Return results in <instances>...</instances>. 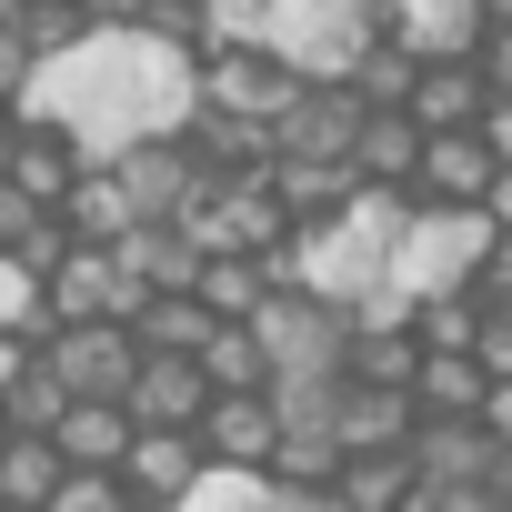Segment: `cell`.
<instances>
[{
	"mask_svg": "<svg viewBox=\"0 0 512 512\" xmlns=\"http://www.w3.org/2000/svg\"><path fill=\"white\" fill-rule=\"evenodd\" d=\"M402 512H502V492L492 482H412Z\"/></svg>",
	"mask_w": 512,
	"mask_h": 512,
	"instance_id": "cell-32",
	"label": "cell"
},
{
	"mask_svg": "<svg viewBox=\"0 0 512 512\" xmlns=\"http://www.w3.org/2000/svg\"><path fill=\"white\" fill-rule=\"evenodd\" d=\"M71 171H81V151H71V131H51V121H21V141H11V171H0V181H11L21 201H61L71 191Z\"/></svg>",
	"mask_w": 512,
	"mask_h": 512,
	"instance_id": "cell-21",
	"label": "cell"
},
{
	"mask_svg": "<svg viewBox=\"0 0 512 512\" xmlns=\"http://www.w3.org/2000/svg\"><path fill=\"white\" fill-rule=\"evenodd\" d=\"M251 342H262V372L272 382H332L342 372V312L312 302V292H282V282L262 292V312H251Z\"/></svg>",
	"mask_w": 512,
	"mask_h": 512,
	"instance_id": "cell-5",
	"label": "cell"
},
{
	"mask_svg": "<svg viewBox=\"0 0 512 512\" xmlns=\"http://www.w3.org/2000/svg\"><path fill=\"white\" fill-rule=\"evenodd\" d=\"M121 332H131L141 352H191V342L211 332V312H201L191 292H151V302H141V312H131Z\"/></svg>",
	"mask_w": 512,
	"mask_h": 512,
	"instance_id": "cell-28",
	"label": "cell"
},
{
	"mask_svg": "<svg viewBox=\"0 0 512 512\" xmlns=\"http://www.w3.org/2000/svg\"><path fill=\"white\" fill-rule=\"evenodd\" d=\"M51 492H61V452L41 432H11L0 442V512H41Z\"/></svg>",
	"mask_w": 512,
	"mask_h": 512,
	"instance_id": "cell-26",
	"label": "cell"
},
{
	"mask_svg": "<svg viewBox=\"0 0 512 512\" xmlns=\"http://www.w3.org/2000/svg\"><path fill=\"white\" fill-rule=\"evenodd\" d=\"M0 442H11V432H0Z\"/></svg>",
	"mask_w": 512,
	"mask_h": 512,
	"instance_id": "cell-40",
	"label": "cell"
},
{
	"mask_svg": "<svg viewBox=\"0 0 512 512\" xmlns=\"http://www.w3.org/2000/svg\"><path fill=\"white\" fill-rule=\"evenodd\" d=\"M332 502L342 512H402L412 502V462L402 452H342L332 462Z\"/></svg>",
	"mask_w": 512,
	"mask_h": 512,
	"instance_id": "cell-24",
	"label": "cell"
},
{
	"mask_svg": "<svg viewBox=\"0 0 512 512\" xmlns=\"http://www.w3.org/2000/svg\"><path fill=\"white\" fill-rule=\"evenodd\" d=\"M41 332H51V312H41V272H21L11 251H0V342H21V352H31Z\"/></svg>",
	"mask_w": 512,
	"mask_h": 512,
	"instance_id": "cell-30",
	"label": "cell"
},
{
	"mask_svg": "<svg viewBox=\"0 0 512 512\" xmlns=\"http://www.w3.org/2000/svg\"><path fill=\"white\" fill-rule=\"evenodd\" d=\"M402 462H412V482H492V492L512 482V452L492 422H412Z\"/></svg>",
	"mask_w": 512,
	"mask_h": 512,
	"instance_id": "cell-10",
	"label": "cell"
},
{
	"mask_svg": "<svg viewBox=\"0 0 512 512\" xmlns=\"http://www.w3.org/2000/svg\"><path fill=\"white\" fill-rule=\"evenodd\" d=\"M11 111L71 131L81 161H111V151H131V141L191 121V51L161 41V31H141V21H131V31H101V21H91L71 51L31 61V81H21Z\"/></svg>",
	"mask_w": 512,
	"mask_h": 512,
	"instance_id": "cell-1",
	"label": "cell"
},
{
	"mask_svg": "<svg viewBox=\"0 0 512 512\" xmlns=\"http://www.w3.org/2000/svg\"><path fill=\"white\" fill-rule=\"evenodd\" d=\"M51 221H61L71 241H101V251H111V241H121V231L141 221V211L121 201V181H111V161H81V171H71V191L51 201Z\"/></svg>",
	"mask_w": 512,
	"mask_h": 512,
	"instance_id": "cell-18",
	"label": "cell"
},
{
	"mask_svg": "<svg viewBox=\"0 0 512 512\" xmlns=\"http://www.w3.org/2000/svg\"><path fill=\"white\" fill-rule=\"evenodd\" d=\"M141 302H151V292L111 262L101 241H61V262L41 272V312H51V322H131Z\"/></svg>",
	"mask_w": 512,
	"mask_h": 512,
	"instance_id": "cell-8",
	"label": "cell"
},
{
	"mask_svg": "<svg viewBox=\"0 0 512 512\" xmlns=\"http://www.w3.org/2000/svg\"><path fill=\"white\" fill-rule=\"evenodd\" d=\"M111 482H121V502L171 512V502L201 482V442H191V432H131V452L111 462Z\"/></svg>",
	"mask_w": 512,
	"mask_h": 512,
	"instance_id": "cell-13",
	"label": "cell"
},
{
	"mask_svg": "<svg viewBox=\"0 0 512 512\" xmlns=\"http://www.w3.org/2000/svg\"><path fill=\"white\" fill-rule=\"evenodd\" d=\"M372 21L412 61H472V41L502 21V0H372Z\"/></svg>",
	"mask_w": 512,
	"mask_h": 512,
	"instance_id": "cell-9",
	"label": "cell"
},
{
	"mask_svg": "<svg viewBox=\"0 0 512 512\" xmlns=\"http://www.w3.org/2000/svg\"><path fill=\"white\" fill-rule=\"evenodd\" d=\"M41 442L61 452V472H111V462L131 452V412H121V402H61V422H51Z\"/></svg>",
	"mask_w": 512,
	"mask_h": 512,
	"instance_id": "cell-17",
	"label": "cell"
},
{
	"mask_svg": "<svg viewBox=\"0 0 512 512\" xmlns=\"http://www.w3.org/2000/svg\"><path fill=\"white\" fill-rule=\"evenodd\" d=\"M502 161H512V111L482 101V121H462V131H422L402 201H482V211H502Z\"/></svg>",
	"mask_w": 512,
	"mask_h": 512,
	"instance_id": "cell-3",
	"label": "cell"
},
{
	"mask_svg": "<svg viewBox=\"0 0 512 512\" xmlns=\"http://www.w3.org/2000/svg\"><path fill=\"white\" fill-rule=\"evenodd\" d=\"M181 231H191V251H282V231H292V211L272 201V181H262V161L251 171H201V191L171 211Z\"/></svg>",
	"mask_w": 512,
	"mask_h": 512,
	"instance_id": "cell-4",
	"label": "cell"
},
{
	"mask_svg": "<svg viewBox=\"0 0 512 512\" xmlns=\"http://www.w3.org/2000/svg\"><path fill=\"white\" fill-rule=\"evenodd\" d=\"M11 141H21V111H11V101H0V171H11Z\"/></svg>",
	"mask_w": 512,
	"mask_h": 512,
	"instance_id": "cell-36",
	"label": "cell"
},
{
	"mask_svg": "<svg viewBox=\"0 0 512 512\" xmlns=\"http://www.w3.org/2000/svg\"><path fill=\"white\" fill-rule=\"evenodd\" d=\"M21 81H31V51L11 41V21H0V101H21Z\"/></svg>",
	"mask_w": 512,
	"mask_h": 512,
	"instance_id": "cell-34",
	"label": "cell"
},
{
	"mask_svg": "<svg viewBox=\"0 0 512 512\" xmlns=\"http://www.w3.org/2000/svg\"><path fill=\"white\" fill-rule=\"evenodd\" d=\"M91 21H81V0H11V41L31 51V61H51V51H71Z\"/></svg>",
	"mask_w": 512,
	"mask_h": 512,
	"instance_id": "cell-29",
	"label": "cell"
},
{
	"mask_svg": "<svg viewBox=\"0 0 512 512\" xmlns=\"http://www.w3.org/2000/svg\"><path fill=\"white\" fill-rule=\"evenodd\" d=\"M31 221H41V201H21L11 181H0V251H21V241H31Z\"/></svg>",
	"mask_w": 512,
	"mask_h": 512,
	"instance_id": "cell-33",
	"label": "cell"
},
{
	"mask_svg": "<svg viewBox=\"0 0 512 512\" xmlns=\"http://www.w3.org/2000/svg\"><path fill=\"white\" fill-rule=\"evenodd\" d=\"M412 151H422V131H412L402 111H362V131H352L342 171H352L362 191H402V181H412Z\"/></svg>",
	"mask_w": 512,
	"mask_h": 512,
	"instance_id": "cell-20",
	"label": "cell"
},
{
	"mask_svg": "<svg viewBox=\"0 0 512 512\" xmlns=\"http://www.w3.org/2000/svg\"><path fill=\"white\" fill-rule=\"evenodd\" d=\"M482 101H502L472 61H422L412 71V91H402V121L412 131H462V121H482Z\"/></svg>",
	"mask_w": 512,
	"mask_h": 512,
	"instance_id": "cell-15",
	"label": "cell"
},
{
	"mask_svg": "<svg viewBox=\"0 0 512 512\" xmlns=\"http://www.w3.org/2000/svg\"><path fill=\"white\" fill-rule=\"evenodd\" d=\"M191 442H201V462H221V472H262V462H272V402H262V392H211L201 422H191Z\"/></svg>",
	"mask_w": 512,
	"mask_h": 512,
	"instance_id": "cell-14",
	"label": "cell"
},
{
	"mask_svg": "<svg viewBox=\"0 0 512 512\" xmlns=\"http://www.w3.org/2000/svg\"><path fill=\"white\" fill-rule=\"evenodd\" d=\"M11 362H21V342H0V372H11Z\"/></svg>",
	"mask_w": 512,
	"mask_h": 512,
	"instance_id": "cell-37",
	"label": "cell"
},
{
	"mask_svg": "<svg viewBox=\"0 0 512 512\" xmlns=\"http://www.w3.org/2000/svg\"><path fill=\"white\" fill-rule=\"evenodd\" d=\"M61 402H71V392L41 372V352H21L11 372H0V432H51V422H61Z\"/></svg>",
	"mask_w": 512,
	"mask_h": 512,
	"instance_id": "cell-27",
	"label": "cell"
},
{
	"mask_svg": "<svg viewBox=\"0 0 512 512\" xmlns=\"http://www.w3.org/2000/svg\"><path fill=\"white\" fill-rule=\"evenodd\" d=\"M181 51H272V0H191V31Z\"/></svg>",
	"mask_w": 512,
	"mask_h": 512,
	"instance_id": "cell-23",
	"label": "cell"
},
{
	"mask_svg": "<svg viewBox=\"0 0 512 512\" xmlns=\"http://www.w3.org/2000/svg\"><path fill=\"white\" fill-rule=\"evenodd\" d=\"M191 372L211 382V392H262L272 372H262V342H251V322H211L201 342H191Z\"/></svg>",
	"mask_w": 512,
	"mask_h": 512,
	"instance_id": "cell-25",
	"label": "cell"
},
{
	"mask_svg": "<svg viewBox=\"0 0 512 512\" xmlns=\"http://www.w3.org/2000/svg\"><path fill=\"white\" fill-rule=\"evenodd\" d=\"M141 11H151V0H81V21H101V31H131Z\"/></svg>",
	"mask_w": 512,
	"mask_h": 512,
	"instance_id": "cell-35",
	"label": "cell"
},
{
	"mask_svg": "<svg viewBox=\"0 0 512 512\" xmlns=\"http://www.w3.org/2000/svg\"><path fill=\"white\" fill-rule=\"evenodd\" d=\"M31 352H41V372H51L71 402H121V382H131V362H141V342H131L121 322H51Z\"/></svg>",
	"mask_w": 512,
	"mask_h": 512,
	"instance_id": "cell-7",
	"label": "cell"
},
{
	"mask_svg": "<svg viewBox=\"0 0 512 512\" xmlns=\"http://www.w3.org/2000/svg\"><path fill=\"white\" fill-rule=\"evenodd\" d=\"M352 131H362V101H352L342 81H292V91L272 101V121H262V151H272V161H342Z\"/></svg>",
	"mask_w": 512,
	"mask_h": 512,
	"instance_id": "cell-6",
	"label": "cell"
},
{
	"mask_svg": "<svg viewBox=\"0 0 512 512\" xmlns=\"http://www.w3.org/2000/svg\"><path fill=\"white\" fill-rule=\"evenodd\" d=\"M262 502H272L262 472H221V462H201V482H191L171 512H262Z\"/></svg>",
	"mask_w": 512,
	"mask_h": 512,
	"instance_id": "cell-31",
	"label": "cell"
},
{
	"mask_svg": "<svg viewBox=\"0 0 512 512\" xmlns=\"http://www.w3.org/2000/svg\"><path fill=\"white\" fill-rule=\"evenodd\" d=\"M262 292H272V272L251 262V251H201V262H191V302H201L211 322H251Z\"/></svg>",
	"mask_w": 512,
	"mask_h": 512,
	"instance_id": "cell-22",
	"label": "cell"
},
{
	"mask_svg": "<svg viewBox=\"0 0 512 512\" xmlns=\"http://www.w3.org/2000/svg\"><path fill=\"white\" fill-rule=\"evenodd\" d=\"M0 21H11V0H0Z\"/></svg>",
	"mask_w": 512,
	"mask_h": 512,
	"instance_id": "cell-38",
	"label": "cell"
},
{
	"mask_svg": "<svg viewBox=\"0 0 512 512\" xmlns=\"http://www.w3.org/2000/svg\"><path fill=\"white\" fill-rule=\"evenodd\" d=\"M121 512H141V502H121Z\"/></svg>",
	"mask_w": 512,
	"mask_h": 512,
	"instance_id": "cell-39",
	"label": "cell"
},
{
	"mask_svg": "<svg viewBox=\"0 0 512 512\" xmlns=\"http://www.w3.org/2000/svg\"><path fill=\"white\" fill-rule=\"evenodd\" d=\"M111 262H121L141 292H191V262H201V251H191L181 221H131V231L111 241Z\"/></svg>",
	"mask_w": 512,
	"mask_h": 512,
	"instance_id": "cell-19",
	"label": "cell"
},
{
	"mask_svg": "<svg viewBox=\"0 0 512 512\" xmlns=\"http://www.w3.org/2000/svg\"><path fill=\"white\" fill-rule=\"evenodd\" d=\"M502 251V211H482V201H412L402 211V231H392V262H382V292L412 312V302H442V292H462L482 262Z\"/></svg>",
	"mask_w": 512,
	"mask_h": 512,
	"instance_id": "cell-2",
	"label": "cell"
},
{
	"mask_svg": "<svg viewBox=\"0 0 512 512\" xmlns=\"http://www.w3.org/2000/svg\"><path fill=\"white\" fill-rule=\"evenodd\" d=\"M201 402H211V382L191 372V352H141V362H131V382H121L131 432H191V422H201Z\"/></svg>",
	"mask_w": 512,
	"mask_h": 512,
	"instance_id": "cell-12",
	"label": "cell"
},
{
	"mask_svg": "<svg viewBox=\"0 0 512 512\" xmlns=\"http://www.w3.org/2000/svg\"><path fill=\"white\" fill-rule=\"evenodd\" d=\"M412 442V402L382 382H342L332 392V452H402Z\"/></svg>",
	"mask_w": 512,
	"mask_h": 512,
	"instance_id": "cell-16",
	"label": "cell"
},
{
	"mask_svg": "<svg viewBox=\"0 0 512 512\" xmlns=\"http://www.w3.org/2000/svg\"><path fill=\"white\" fill-rule=\"evenodd\" d=\"M111 181H121V201H131L141 221H171V211L201 191V161L181 151V131H151V141L111 151Z\"/></svg>",
	"mask_w": 512,
	"mask_h": 512,
	"instance_id": "cell-11",
	"label": "cell"
}]
</instances>
